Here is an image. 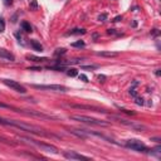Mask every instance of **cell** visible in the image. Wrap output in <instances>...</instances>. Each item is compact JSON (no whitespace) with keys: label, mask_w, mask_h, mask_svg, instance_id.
I'll return each mask as SVG.
<instances>
[{"label":"cell","mask_w":161,"mask_h":161,"mask_svg":"<svg viewBox=\"0 0 161 161\" xmlns=\"http://www.w3.org/2000/svg\"><path fill=\"white\" fill-rule=\"evenodd\" d=\"M152 34H154V35H157V34H159V30H157V29H154Z\"/></svg>","instance_id":"30"},{"label":"cell","mask_w":161,"mask_h":161,"mask_svg":"<svg viewBox=\"0 0 161 161\" xmlns=\"http://www.w3.org/2000/svg\"><path fill=\"white\" fill-rule=\"evenodd\" d=\"M105 78H106L105 75H98V79H99V82H105V80H103Z\"/></svg>","instance_id":"28"},{"label":"cell","mask_w":161,"mask_h":161,"mask_svg":"<svg viewBox=\"0 0 161 161\" xmlns=\"http://www.w3.org/2000/svg\"><path fill=\"white\" fill-rule=\"evenodd\" d=\"M79 79H82L83 82H88V78H87V75H84V74H80V75H79Z\"/></svg>","instance_id":"23"},{"label":"cell","mask_w":161,"mask_h":161,"mask_svg":"<svg viewBox=\"0 0 161 161\" xmlns=\"http://www.w3.org/2000/svg\"><path fill=\"white\" fill-rule=\"evenodd\" d=\"M3 83L5 84V86H8L9 88H12L13 91H15V92H19V93H27V88L23 86V84H20L19 82H17V80H13V79H4Z\"/></svg>","instance_id":"6"},{"label":"cell","mask_w":161,"mask_h":161,"mask_svg":"<svg viewBox=\"0 0 161 161\" xmlns=\"http://www.w3.org/2000/svg\"><path fill=\"white\" fill-rule=\"evenodd\" d=\"M67 74L69 75V77H75V75L78 74V72H77V69L70 68V69H68V70H67Z\"/></svg>","instance_id":"16"},{"label":"cell","mask_w":161,"mask_h":161,"mask_svg":"<svg viewBox=\"0 0 161 161\" xmlns=\"http://www.w3.org/2000/svg\"><path fill=\"white\" fill-rule=\"evenodd\" d=\"M136 103H137V105H144V99L136 97Z\"/></svg>","instance_id":"24"},{"label":"cell","mask_w":161,"mask_h":161,"mask_svg":"<svg viewBox=\"0 0 161 161\" xmlns=\"http://www.w3.org/2000/svg\"><path fill=\"white\" fill-rule=\"evenodd\" d=\"M27 58H28V59H34L35 62H40V60H47V58H37V57H33V55H28Z\"/></svg>","instance_id":"18"},{"label":"cell","mask_w":161,"mask_h":161,"mask_svg":"<svg viewBox=\"0 0 161 161\" xmlns=\"http://www.w3.org/2000/svg\"><path fill=\"white\" fill-rule=\"evenodd\" d=\"M0 125L17 127V129L22 130V131L30 132V134L39 135V136H52L50 134H47V132L43 129H40V127L34 126V125H30V124H25V122H22V121H18V120H8V118L0 117Z\"/></svg>","instance_id":"1"},{"label":"cell","mask_w":161,"mask_h":161,"mask_svg":"<svg viewBox=\"0 0 161 161\" xmlns=\"http://www.w3.org/2000/svg\"><path fill=\"white\" fill-rule=\"evenodd\" d=\"M22 140H25L28 141V142H30L33 144L34 146H37V147H39L42 151H45V152H49V154H59V150L55 147V146L53 145H50V144H44V142H39V141H37V140H33V139H28V137H23Z\"/></svg>","instance_id":"3"},{"label":"cell","mask_w":161,"mask_h":161,"mask_svg":"<svg viewBox=\"0 0 161 161\" xmlns=\"http://www.w3.org/2000/svg\"><path fill=\"white\" fill-rule=\"evenodd\" d=\"M121 111H122V112H125V113H129V115H135V112H134V111H129V110H125V108H122Z\"/></svg>","instance_id":"25"},{"label":"cell","mask_w":161,"mask_h":161,"mask_svg":"<svg viewBox=\"0 0 161 161\" xmlns=\"http://www.w3.org/2000/svg\"><path fill=\"white\" fill-rule=\"evenodd\" d=\"M96 54L98 57H107V58H112V57L118 55V53H116V52H97Z\"/></svg>","instance_id":"11"},{"label":"cell","mask_w":161,"mask_h":161,"mask_svg":"<svg viewBox=\"0 0 161 161\" xmlns=\"http://www.w3.org/2000/svg\"><path fill=\"white\" fill-rule=\"evenodd\" d=\"M106 19H107V14H102V15L98 17V20H99V22H105Z\"/></svg>","instance_id":"21"},{"label":"cell","mask_w":161,"mask_h":161,"mask_svg":"<svg viewBox=\"0 0 161 161\" xmlns=\"http://www.w3.org/2000/svg\"><path fill=\"white\" fill-rule=\"evenodd\" d=\"M33 88L37 89H45V91H53V92H67L68 88L60 84H33Z\"/></svg>","instance_id":"5"},{"label":"cell","mask_w":161,"mask_h":161,"mask_svg":"<svg viewBox=\"0 0 161 161\" xmlns=\"http://www.w3.org/2000/svg\"><path fill=\"white\" fill-rule=\"evenodd\" d=\"M4 30H5V22L3 18H0V33H3Z\"/></svg>","instance_id":"17"},{"label":"cell","mask_w":161,"mask_h":161,"mask_svg":"<svg viewBox=\"0 0 161 161\" xmlns=\"http://www.w3.org/2000/svg\"><path fill=\"white\" fill-rule=\"evenodd\" d=\"M125 145H126L129 149L134 150V151H139V152H147V151H150L147 147H146V145H145L144 142H141L140 140H136V139L127 140Z\"/></svg>","instance_id":"4"},{"label":"cell","mask_w":161,"mask_h":161,"mask_svg":"<svg viewBox=\"0 0 161 161\" xmlns=\"http://www.w3.org/2000/svg\"><path fill=\"white\" fill-rule=\"evenodd\" d=\"M32 8H33V9H37V8H38V4H37L35 0H33V1H32Z\"/></svg>","instance_id":"26"},{"label":"cell","mask_w":161,"mask_h":161,"mask_svg":"<svg viewBox=\"0 0 161 161\" xmlns=\"http://www.w3.org/2000/svg\"><path fill=\"white\" fill-rule=\"evenodd\" d=\"M86 33V30L84 29H73L67 33V35H78V34H84Z\"/></svg>","instance_id":"14"},{"label":"cell","mask_w":161,"mask_h":161,"mask_svg":"<svg viewBox=\"0 0 161 161\" xmlns=\"http://www.w3.org/2000/svg\"><path fill=\"white\" fill-rule=\"evenodd\" d=\"M120 20H122V17H121V15H120V17H116L112 22H120Z\"/></svg>","instance_id":"27"},{"label":"cell","mask_w":161,"mask_h":161,"mask_svg":"<svg viewBox=\"0 0 161 161\" xmlns=\"http://www.w3.org/2000/svg\"><path fill=\"white\" fill-rule=\"evenodd\" d=\"M84 45H86V44H84L83 40H78V42H74V43H72V47H75V48H83Z\"/></svg>","instance_id":"15"},{"label":"cell","mask_w":161,"mask_h":161,"mask_svg":"<svg viewBox=\"0 0 161 161\" xmlns=\"http://www.w3.org/2000/svg\"><path fill=\"white\" fill-rule=\"evenodd\" d=\"M98 68V65H83L82 69H96Z\"/></svg>","instance_id":"20"},{"label":"cell","mask_w":161,"mask_h":161,"mask_svg":"<svg viewBox=\"0 0 161 161\" xmlns=\"http://www.w3.org/2000/svg\"><path fill=\"white\" fill-rule=\"evenodd\" d=\"M70 120L73 121H78V122H83V124H88V125H94V126H108V122L102 121V120H97L93 117H88L84 115H72L69 116Z\"/></svg>","instance_id":"2"},{"label":"cell","mask_w":161,"mask_h":161,"mask_svg":"<svg viewBox=\"0 0 161 161\" xmlns=\"http://www.w3.org/2000/svg\"><path fill=\"white\" fill-rule=\"evenodd\" d=\"M55 55H63V54H65V49L64 48H62V49H57V52L54 53Z\"/></svg>","instance_id":"19"},{"label":"cell","mask_w":161,"mask_h":161,"mask_svg":"<svg viewBox=\"0 0 161 161\" xmlns=\"http://www.w3.org/2000/svg\"><path fill=\"white\" fill-rule=\"evenodd\" d=\"M30 45H32V48L37 52H43V45H42L38 40H34V39L30 40Z\"/></svg>","instance_id":"10"},{"label":"cell","mask_w":161,"mask_h":161,"mask_svg":"<svg viewBox=\"0 0 161 161\" xmlns=\"http://www.w3.org/2000/svg\"><path fill=\"white\" fill-rule=\"evenodd\" d=\"M130 94H131V96H134V97H137L136 89H135V88H130Z\"/></svg>","instance_id":"22"},{"label":"cell","mask_w":161,"mask_h":161,"mask_svg":"<svg viewBox=\"0 0 161 161\" xmlns=\"http://www.w3.org/2000/svg\"><path fill=\"white\" fill-rule=\"evenodd\" d=\"M65 159H69V160H88L89 157L88 156H84V155H80L75 151H65L63 154Z\"/></svg>","instance_id":"8"},{"label":"cell","mask_w":161,"mask_h":161,"mask_svg":"<svg viewBox=\"0 0 161 161\" xmlns=\"http://www.w3.org/2000/svg\"><path fill=\"white\" fill-rule=\"evenodd\" d=\"M12 3H13V0H5V4H6V5H10Z\"/></svg>","instance_id":"29"},{"label":"cell","mask_w":161,"mask_h":161,"mask_svg":"<svg viewBox=\"0 0 161 161\" xmlns=\"http://www.w3.org/2000/svg\"><path fill=\"white\" fill-rule=\"evenodd\" d=\"M70 107L73 108H87V110H94L97 112H105L101 108H97V107H92V106H83V105H70Z\"/></svg>","instance_id":"12"},{"label":"cell","mask_w":161,"mask_h":161,"mask_svg":"<svg viewBox=\"0 0 161 161\" xmlns=\"http://www.w3.org/2000/svg\"><path fill=\"white\" fill-rule=\"evenodd\" d=\"M22 29L24 30L25 33H32V32H33V30H32V25H30L28 22H23V23H22Z\"/></svg>","instance_id":"13"},{"label":"cell","mask_w":161,"mask_h":161,"mask_svg":"<svg viewBox=\"0 0 161 161\" xmlns=\"http://www.w3.org/2000/svg\"><path fill=\"white\" fill-rule=\"evenodd\" d=\"M0 58L3 59H6V60H10V62H13V60H15V57H14L10 52H8L5 49H0Z\"/></svg>","instance_id":"9"},{"label":"cell","mask_w":161,"mask_h":161,"mask_svg":"<svg viewBox=\"0 0 161 161\" xmlns=\"http://www.w3.org/2000/svg\"><path fill=\"white\" fill-rule=\"evenodd\" d=\"M113 120H116L117 122H120V124L122 125H125L127 127H131V129H134V130H146V127L144 125H141V124H136V122H132V121H127L125 120V118H120V117H116V116H112Z\"/></svg>","instance_id":"7"}]
</instances>
